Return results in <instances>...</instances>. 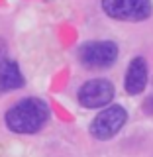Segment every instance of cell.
Returning a JSON list of instances; mask_svg holds the SVG:
<instances>
[{
	"label": "cell",
	"mask_w": 153,
	"mask_h": 157,
	"mask_svg": "<svg viewBox=\"0 0 153 157\" xmlns=\"http://www.w3.org/2000/svg\"><path fill=\"white\" fill-rule=\"evenodd\" d=\"M49 118V106L45 100L29 96L20 100L6 112V126L14 134H36L45 126Z\"/></svg>",
	"instance_id": "obj_1"
},
{
	"label": "cell",
	"mask_w": 153,
	"mask_h": 157,
	"mask_svg": "<svg viewBox=\"0 0 153 157\" xmlns=\"http://www.w3.org/2000/svg\"><path fill=\"white\" fill-rule=\"evenodd\" d=\"M118 59V45L108 39L86 41L78 49V61L86 69H106Z\"/></svg>",
	"instance_id": "obj_2"
},
{
	"label": "cell",
	"mask_w": 153,
	"mask_h": 157,
	"mask_svg": "<svg viewBox=\"0 0 153 157\" xmlns=\"http://www.w3.org/2000/svg\"><path fill=\"white\" fill-rule=\"evenodd\" d=\"M102 10L114 20L141 22L151 16V0H102Z\"/></svg>",
	"instance_id": "obj_3"
},
{
	"label": "cell",
	"mask_w": 153,
	"mask_h": 157,
	"mask_svg": "<svg viewBox=\"0 0 153 157\" xmlns=\"http://www.w3.org/2000/svg\"><path fill=\"white\" fill-rule=\"evenodd\" d=\"M126 120H128L126 108H122L120 104L106 106L104 110L92 120L90 134L94 136L96 140H110V137H114L118 132L124 128Z\"/></svg>",
	"instance_id": "obj_4"
},
{
	"label": "cell",
	"mask_w": 153,
	"mask_h": 157,
	"mask_svg": "<svg viewBox=\"0 0 153 157\" xmlns=\"http://www.w3.org/2000/svg\"><path fill=\"white\" fill-rule=\"evenodd\" d=\"M114 98V85L106 78H92L78 88V102L85 108L108 106Z\"/></svg>",
	"instance_id": "obj_5"
},
{
	"label": "cell",
	"mask_w": 153,
	"mask_h": 157,
	"mask_svg": "<svg viewBox=\"0 0 153 157\" xmlns=\"http://www.w3.org/2000/svg\"><path fill=\"white\" fill-rule=\"evenodd\" d=\"M147 85V63L143 57H134L126 73L128 94H140Z\"/></svg>",
	"instance_id": "obj_6"
},
{
	"label": "cell",
	"mask_w": 153,
	"mask_h": 157,
	"mask_svg": "<svg viewBox=\"0 0 153 157\" xmlns=\"http://www.w3.org/2000/svg\"><path fill=\"white\" fill-rule=\"evenodd\" d=\"M24 86V75L12 59L0 61V92H10Z\"/></svg>",
	"instance_id": "obj_7"
},
{
	"label": "cell",
	"mask_w": 153,
	"mask_h": 157,
	"mask_svg": "<svg viewBox=\"0 0 153 157\" xmlns=\"http://www.w3.org/2000/svg\"><path fill=\"white\" fill-rule=\"evenodd\" d=\"M145 110H147V112H153V96L145 100Z\"/></svg>",
	"instance_id": "obj_8"
}]
</instances>
